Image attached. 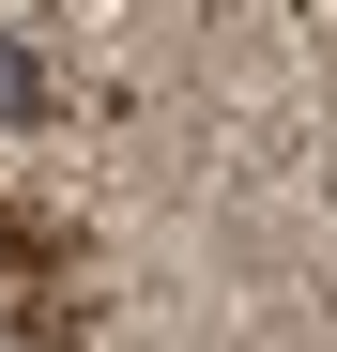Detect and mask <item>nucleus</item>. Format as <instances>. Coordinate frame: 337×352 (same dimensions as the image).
<instances>
[{
	"instance_id": "f257e3e1",
	"label": "nucleus",
	"mask_w": 337,
	"mask_h": 352,
	"mask_svg": "<svg viewBox=\"0 0 337 352\" xmlns=\"http://www.w3.org/2000/svg\"><path fill=\"white\" fill-rule=\"evenodd\" d=\"M0 123H31V62H16V46H0Z\"/></svg>"
}]
</instances>
